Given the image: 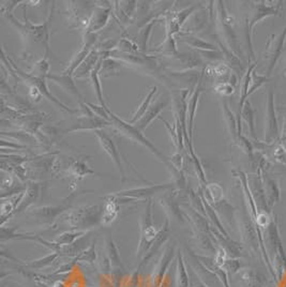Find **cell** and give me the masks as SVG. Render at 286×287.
<instances>
[{
  "instance_id": "1",
  "label": "cell",
  "mask_w": 286,
  "mask_h": 287,
  "mask_svg": "<svg viewBox=\"0 0 286 287\" xmlns=\"http://www.w3.org/2000/svg\"><path fill=\"white\" fill-rule=\"evenodd\" d=\"M55 9V3H53L50 14L48 18L45 19L42 24H32L30 20L27 19L26 15L24 14V21L18 20L13 13L4 14L3 16L12 25L20 34V37L26 42V44L32 42L36 44H40L45 53H51V33H50V23L53 17V12Z\"/></svg>"
},
{
  "instance_id": "2",
  "label": "cell",
  "mask_w": 286,
  "mask_h": 287,
  "mask_svg": "<svg viewBox=\"0 0 286 287\" xmlns=\"http://www.w3.org/2000/svg\"><path fill=\"white\" fill-rule=\"evenodd\" d=\"M101 208L99 206L87 205L68 210L59 215L54 224L53 228H56L60 224H65L71 229L78 231H88V228L97 225L101 222Z\"/></svg>"
},
{
  "instance_id": "3",
  "label": "cell",
  "mask_w": 286,
  "mask_h": 287,
  "mask_svg": "<svg viewBox=\"0 0 286 287\" xmlns=\"http://www.w3.org/2000/svg\"><path fill=\"white\" fill-rule=\"evenodd\" d=\"M107 113L109 115V120L112 122L111 127L115 129L116 132H118L120 135L125 137V139H128L129 141L135 144H139L145 147L146 149H148V150L153 153L158 159L161 160L162 162L168 167V169H171L174 167L169 162V158L166 157L155 144H152L149 140H148L143 134V132L137 129L134 124H131L128 121L120 119L117 115L112 113L109 109H107Z\"/></svg>"
},
{
  "instance_id": "4",
  "label": "cell",
  "mask_w": 286,
  "mask_h": 287,
  "mask_svg": "<svg viewBox=\"0 0 286 287\" xmlns=\"http://www.w3.org/2000/svg\"><path fill=\"white\" fill-rule=\"evenodd\" d=\"M214 13H215V24H216V38L223 44L233 51L238 57L243 56V51L240 48L239 40L235 31V19L227 12L224 2H214Z\"/></svg>"
},
{
  "instance_id": "5",
  "label": "cell",
  "mask_w": 286,
  "mask_h": 287,
  "mask_svg": "<svg viewBox=\"0 0 286 287\" xmlns=\"http://www.w3.org/2000/svg\"><path fill=\"white\" fill-rule=\"evenodd\" d=\"M67 4L68 21H70L71 28H75L84 34L97 7V2H69Z\"/></svg>"
},
{
  "instance_id": "6",
  "label": "cell",
  "mask_w": 286,
  "mask_h": 287,
  "mask_svg": "<svg viewBox=\"0 0 286 287\" xmlns=\"http://www.w3.org/2000/svg\"><path fill=\"white\" fill-rule=\"evenodd\" d=\"M159 231L156 228L152 221V200H147L145 212L141 220V239L139 249H137V256L142 257L147 254L153 241L158 236Z\"/></svg>"
},
{
  "instance_id": "7",
  "label": "cell",
  "mask_w": 286,
  "mask_h": 287,
  "mask_svg": "<svg viewBox=\"0 0 286 287\" xmlns=\"http://www.w3.org/2000/svg\"><path fill=\"white\" fill-rule=\"evenodd\" d=\"M282 2H259L253 6V12L251 15V18L246 19V26L248 27L251 36L253 37V29L258 23L262 21L265 18L270 16H280L281 9H282Z\"/></svg>"
},
{
  "instance_id": "8",
  "label": "cell",
  "mask_w": 286,
  "mask_h": 287,
  "mask_svg": "<svg viewBox=\"0 0 286 287\" xmlns=\"http://www.w3.org/2000/svg\"><path fill=\"white\" fill-rule=\"evenodd\" d=\"M214 15V2H210L209 6H202L199 10L194 12L189 19L186 21L185 26L182 27V34H194L202 31L208 21L212 19Z\"/></svg>"
},
{
  "instance_id": "9",
  "label": "cell",
  "mask_w": 286,
  "mask_h": 287,
  "mask_svg": "<svg viewBox=\"0 0 286 287\" xmlns=\"http://www.w3.org/2000/svg\"><path fill=\"white\" fill-rule=\"evenodd\" d=\"M279 139H280V133H279L277 113H276V105H274V94L272 89H269L267 94V103H266L264 143L271 145L276 141H279Z\"/></svg>"
},
{
  "instance_id": "10",
  "label": "cell",
  "mask_w": 286,
  "mask_h": 287,
  "mask_svg": "<svg viewBox=\"0 0 286 287\" xmlns=\"http://www.w3.org/2000/svg\"><path fill=\"white\" fill-rule=\"evenodd\" d=\"M285 41H286V25L278 37L274 36V34H271L268 39L267 47H266V58L268 59V67L265 74L268 77H270V75L272 74L274 68H276L277 62L280 58V56L285 49Z\"/></svg>"
},
{
  "instance_id": "11",
  "label": "cell",
  "mask_w": 286,
  "mask_h": 287,
  "mask_svg": "<svg viewBox=\"0 0 286 287\" xmlns=\"http://www.w3.org/2000/svg\"><path fill=\"white\" fill-rule=\"evenodd\" d=\"M111 4L108 2H97V7L85 33H97L108 24L111 16H113V6Z\"/></svg>"
},
{
  "instance_id": "12",
  "label": "cell",
  "mask_w": 286,
  "mask_h": 287,
  "mask_svg": "<svg viewBox=\"0 0 286 287\" xmlns=\"http://www.w3.org/2000/svg\"><path fill=\"white\" fill-rule=\"evenodd\" d=\"M95 135L99 140L100 146L103 149V151H104L111 158L114 164H115L116 167L119 169L120 174H121V181L123 182L125 179V174H124V169L122 166V156H121L120 151L118 150L116 144L114 143L112 137L105 131L97 130V131H95Z\"/></svg>"
},
{
  "instance_id": "13",
  "label": "cell",
  "mask_w": 286,
  "mask_h": 287,
  "mask_svg": "<svg viewBox=\"0 0 286 287\" xmlns=\"http://www.w3.org/2000/svg\"><path fill=\"white\" fill-rule=\"evenodd\" d=\"M175 185H170V183H166V185H157L151 187H145V188H139V189H131V190H125L122 192L114 193L113 195L119 197V198H129V200H149L151 196L159 193L166 192L167 190L173 189Z\"/></svg>"
},
{
  "instance_id": "14",
  "label": "cell",
  "mask_w": 286,
  "mask_h": 287,
  "mask_svg": "<svg viewBox=\"0 0 286 287\" xmlns=\"http://www.w3.org/2000/svg\"><path fill=\"white\" fill-rule=\"evenodd\" d=\"M112 125L111 121H107L105 119H103L97 115L94 116H85L82 115L81 117H78L76 122L73 123L70 128H68L67 130L63 131L64 134L67 133H72V132H77V131H97V130H103L105 127Z\"/></svg>"
},
{
  "instance_id": "15",
  "label": "cell",
  "mask_w": 286,
  "mask_h": 287,
  "mask_svg": "<svg viewBox=\"0 0 286 287\" xmlns=\"http://www.w3.org/2000/svg\"><path fill=\"white\" fill-rule=\"evenodd\" d=\"M170 100L171 99H169L168 97H165V96H163L162 98L156 99V101L151 103L150 107L148 108V111L146 112L144 116L136 123H134L135 127L139 129L141 132H144L148 127H149L150 123L156 118H160V114H161V112L165 107L168 106Z\"/></svg>"
},
{
  "instance_id": "16",
  "label": "cell",
  "mask_w": 286,
  "mask_h": 287,
  "mask_svg": "<svg viewBox=\"0 0 286 287\" xmlns=\"http://www.w3.org/2000/svg\"><path fill=\"white\" fill-rule=\"evenodd\" d=\"M119 210H120L119 198L113 194L107 195V196H105V203L102 209L100 224L104 226L111 225L117 219Z\"/></svg>"
},
{
  "instance_id": "17",
  "label": "cell",
  "mask_w": 286,
  "mask_h": 287,
  "mask_svg": "<svg viewBox=\"0 0 286 287\" xmlns=\"http://www.w3.org/2000/svg\"><path fill=\"white\" fill-rule=\"evenodd\" d=\"M104 59L103 57V54L97 50L96 48L91 51V53L88 55L87 58L84 60V62L81 64L77 70L74 73V78L79 79V78H85L87 76L90 77L91 72L95 70V68L97 67V64L102 60Z\"/></svg>"
},
{
  "instance_id": "18",
  "label": "cell",
  "mask_w": 286,
  "mask_h": 287,
  "mask_svg": "<svg viewBox=\"0 0 286 287\" xmlns=\"http://www.w3.org/2000/svg\"><path fill=\"white\" fill-rule=\"evenodd\" d=\"M48 79L52 80L53 83H55L56 85H58L62 90H64L65 93L68 94H71L76 96L77 98H79V100L83 101L84 97L83 95L79 93V90L77 88V86L75 85L74 82V77L73 76H69V75H64L62 73L60 74H54L51 73L48 76Z\"/></svg>"
},
{
  "instance_id": "19",
  "label": "cell",
  "mask_w": 286,
  "mask_h": 287,
  "mask_svg": "<svg viewBox=\"0 0 286 287\" xmlns=\"http://www.w3.org/2000/svg\"><path fill=\"white\" fill-rule=\"evenodd\" d=\"M215 41H216V43H218V47H219L220 51L223 54L225 63L228 67H230L237 75H241V77H243L244 76L243 75L244 65H243L241 60H240V57H238L233 51H231L230 49H228L226 45L223 44L216 37H215Z\"/></svg>"
},
{
  "instance_id": "20",
  "label": "cell",
  "mask_w": 286,
  "mask_h": 287,
  "mask_svg": "<svg viewBox=\"0 0 286 287\" xmlns=\"http://www.w3.org/2000/svg\"><path fill=\"white\" fill-rule=\"evenodd\" d=\"M40 194H41V187L39 183L29 182V185L27 186L26 191L24 193V197H23L20 204L18 205L15 214L28 209L30 206H32L34 203H37V201L40 197Z\"/></svg>"
},
{
  "instance_id": "21",
  "label": "cell",
  "mask_w": 286,
  "mask_h": 287,
  "mask_svg": "<svg viewBox=\"0 0 286 287\" xmlns=\"http://www.w3.org/2000/svg\"><path fill=\"white\" fill-rule=\"evenodd\" d=\"M64 175L71 176L74 178V181L83 179L86 176L95 175V171L90 168L87 163V160L85 159H78L73 161V162L69 166V168L64 171Z\"/></svg>"
},
{
  "instance_id": "22",
  "label": "cell",
  "mask_w": 286,
  "mask_h": 287,
  "mask_svg": "<svg viewBox=\"0 0 286 287\" xmlns=\"http://www.w3.org/2000/svg\"><path fill=\"white\" fill-rule=\"evenodd\" d=\"M70 205H61V206H45V207H40L31 211L33 215H36L37 217L41 220L45 221H54L57 220L56 217L58 215H61L65 210L69 208Z\"/></svg>"
},
{
  "instance_id": "23",
  "label": "cell",
  "mask_w": 286,
  "mask_h": 287,
  "mask_svg": "<svg viewBox=\"0 0 286 287\" xmlns=\"http://www.w3.org/2000/svg\"><path fill=\"white\" fill-rule=\"evenodd\" d=\"M222 112H223V119L226 124V130L230 134V137L232 141L237 144L238 137H239V132H238V122L237 118L234 116L233 112L228 107L226 102H222Z\"/></svg>"
},
{
  "instance_id": "24",
  "label": "cell",
  "mask_w": 286,
  "mask_h": 287,
  "mask_svg": "<svg viewBox=\"0 0 286 287\" xmlns=\"http://www.w3.org/2000/svg\"><path fill=\"white\" fill-rule=\"evenodd\" d=\"M177 39L182 42L188 44L190 48L194 49L195 51H216L218 48L215 45L205 41L199 37L193 36V34H182L180 33Z\"/></svg>"
},
{
  "instance_id": "25",
  "label": "cell",
  "mask_w": 286,
  "mask_h": 287,
  "mask_svg": "<svg viewBox=\"0 0 286 287\" xmlns=\"http://www.w3.org/2000/svg\"><path fill=\"white\" fill-rule=\"evenodd\" d=\"M161 20H162L161 18L153 19V20L148 23V24H146L145 26H143L142 28H140L139 33H137V36L135 38L136 39L135 42L137 43V45H139L141 53L146 54V52L148 51V42H149L150 36L152 33V29L158 24V23L161 21Z\"/></svg>"
},
{
  "instance_id": "26",
  "label": "cell",
  "mask_w": 286,
  "mask_h": 287,
  "mask_svg": "<svg viewBox=\"0 0 286 287\" xmlns=\"http://www.w3.org/2000/svg\"><path fill=\"white\" fill-rule=\"evenodd\" d=\"M169 232H170L169 222H168V219H166L165 222L163 223L161 229H160V231H159L158 236H157L156 240L153 241L152 246L150 247L149 251H148L147 254L145 255V258H144L143 262H146V261L149 260L157 253V252L160 250V248L163 246V244H165V241L167 240V238L169 236Z\"/></svg>"
},
{
  "instance_id": "27",
  "label": "cell",
  "mask_w": 286,
  "mask_h": 287,
  "mask_svg": "<svg viewBox=\"0 0 286 287\" xmlns=\"http://www.w3.org/2000/svg\"><path fill=\"white\" fill-rule=\"evenodd\" d=\"M157 93H158V87L153 86V87L150 88L149 93H148V94L145 96V98H144V100L142 101L140 106L137 107V109L135 111V113L132 115L131 119L129 120V123L134 124V123H136L137 121H139V120L144 116V115L146 114V112L148 111V108L150 107L151 103H152V100H153V97H155V95H156Z\"/></svg>"
},
{
  "instance_id": "28",
  "label": "cell",
  "mask_w": 286,
  "mask_h": 287,
  "mask_svg": "<svg viewBox=\"0 0 286 287\" xmlns=\"http://www.w3.org/2000/svg\"><path fill=\"white\" fill-rule=\"evenodd\" d=\"M123 63L112 57L102 60V65L100 69V76L101 77H111V76H117L120 72V69L123 68Z\"/></svg>"
},
{
  "instance_id": "29",
  "label": "cell",
  "mask_w": 286,
  "mask_h": 287,
  "mask_svg": "<svg viewBox=\"0 0 286 287\" xmlns=\"http://www.w3.org/2000/svg\"><path fill=\"white\" fill-rule=\"evenodd\" d=\"M241 118L245 120V122L248 124V128L252 137V142H258L256 132H255V117H254V108L251 104L250 101H246L243 112H241Z\"/></svg>"
},
{
  "instance_id": "30",
  "label": "cell",
  "mask_w": 286,
  "mask_h": 287,
  "mask_svg": "<svg viewBox=\"0 0 286 287\" xmlns=\"http://www.w3.org/2000/svg\"><path fill=\"white\" fill-rule=\"evenodd\" d=\"M50 55L51 53H45V55H43L42 58H40L36 63L33 64V68L31 69V71L29 72L30 75L38 77V78H44L48 79V76L51 74L50 72Z\"/></svg>"
},
{
  "instance_id": "31",
  "label": "cell",
  "mask_w": 286,
  "mask_h": 287,
  "mask_svg": "<svg viewBox=\"0 0 286 287\" xmlns=\"http://www.w3.org/2000/svg\"><path fill=\"white\" fill-rule=\"evenodd\" d=\"M88 233H90V232L89 231H78V229H71V231L64 232L61 235H59L54 240V242L58 246H70V245L76 242L78 239H81L82 237L86 236Z\"/></svg>"
},
{
  "instance_id": "32",
  "label": "cell",
  "mask_w": 286,
  "mask_h": 287,
  "mask_svg": "<svg viewBox=\"0 0 286 287\" xmlns=\"http://www.w3.org/2000/svg\"><path fill=\"white\" fill-rule=\"evenodd\" d=\"M102 60L97 64V67L95 68V70L91 72L90 80H91V85H93V87H94V90H95V93H96V96H97V99H98V101L100 103V105L107 108L108 106H107L106 102L104 100V97H103L102 85H101V82H100V69H101V65H102Z\"/></svg>"
},
{
  "instance_id": "33",
  "label": "cell",
  "mask_w": 286,
  "mask_h": 287,
  "mask_svg": "<svg viewBox=\"0 0 286 287\" xmlns=\"http://www.w3.org/2000/svg\"><path fill=\"white\" fill-rule=\"evenodd\" d=\"M120 53L124 54H140L141 50L139 48V45L135 42V40L130 39V38H121L119 39L118 47L116 49Z\"/></svg>"
},
{
  "instance_id": "34",
  "label": "cell",
  "mask_w": 286,
  "mask_h": 287,
  "mask_svg": "<svg viewBox=\"0 0 286 287\" xmlns=\"http://www.w3.org/2000/svg\"><path fill=\"white\" fill-rule=\"evenodd\" d=\"M205 192L207 193V197L211 203L218 204L223 200V189L218 183H209L206 186Z\"/></svg>"
},
{
  "instance_id": "35",
  "label": "cell",
  "mask_w": 286,
  "mask_h": 287,
  "mask_svg": "<svg viewBox=\"0 0 286 287\" xmlns=\"http://www.w3.org/2000/svg\"><path fill=\"white\" fill-rule=\"evenodd\" d=\"M269 79H270V77H268L267 75H258V74H256V71L254 70L252 73V78H251V86L249 89L248 97L253 95L257 89H259L261 86H264Z\"/></svg>"
},
{
  "instance_id": "36",
  "label": "cell",
  "mask_w": 286,
  "mask_h": 287,
  "mask_svg": "<svg viewBox=\"0 0 286 287\" xmlns=\"http://www.w3.org/2000/svg\"><path fill=\"white\" fill-rule=\"evenodd\" d=\"M160 202H161V204L164 206V208L166 209V211L169 212L171 216L176 217V219H178L179 221L184 220V219H182L181 211H180L179 207L174 203L173 200H170V198H168V197H165V198H161V200H160Z\"/></svg>"
},
{
  "instance_id": "37",
  "label": "cell",
  "mask_w": 286,
  "mask_h": 287,
  "mask_svg": "<svg viewBox=\"0 0 286 287\" xmlns=\"http://www.w3.org/2000/svg\"><path fill=\"white\" fill-rule=\"evenodd\" d=\"M76 260H82L87 262H94L96 260V251H95V244L91 245L89 248L84 250L79 253L78 256L75 258Z\"/></svg>"
},
{
  "instance_id": "38",
  "label": "cell",
  "mask_w": 286,
  "mask_h": 287,
  "mask_svg": "<svg viewBox=\"0 0 286 287\" xmlns=\"http://www.w3.org/2000/svg\"><path fill=\"white\" fill-rule=\"evenodd\" d=\"M214 90L221 96L230 97L235 93V87L227 82H221L214 86Z\"/></svg>"
},
{
  "instance_id": "39",
  "label": "cell",
  "mask_w": 286,
  "mask_h": 287,
  "mask_svg": "<svg viewBox=\"0 0 286 287\" xmlns=\"http://www.w3.org/2000/svg\"><path fill=\"white\" fill-rule=\"evenodd\" d=\"M58 255H59L58 253H52V254H50V255H48V256H45V257H43V258H40V259H38V260H33V262L28 263L27 266H29V267H31V268H42V267H44V266L50 265V263H51L53 260H55Z\"/></svg>"
},
{
  "instance_id": "40",
  "label": "cell",
  "mask_w": 286,
  "mask_h": 287,
  "mask_svg": "<svg viewBox=\"0 0 286 287\" xmlns=\"http://www.w3.org/2000/svg\"><path fill=\"white\" fill-rule=\"evenodd\" d=\"M86 104L89 106V108L93 111L94 113H95V115H97V116H99V117H101V118H103V119H105V120H107V121H111L109 120V115H108V113H107V109H108V107L107 108H105V107H103L102 105H98V104H94V103H90V102H86Z\"/></svg>"
},
{
  "instance_id": "41",
  "label": "cell",
  "mask_w": 286,
  "mask_h": 287,
  "mask_svg": "<svg viewBox=\"0 0 286 287\" xmlns=\"http://www.w3.org/2000/svg\"><path fill=\"white\" fill-rule=\"evenodd\" d=\"M29 97L34 103H39L43 98L40 90L36 86H29Z\"/></svg>"
},
{
  "instance_id": "42",
  "label": "cell",
  "mask_w": 286,
  "mask_h": 287,
  "mask_svg": "<svg viewBox=\"0 0 286 287\" xmlns=\"http://www.w3.org/2000/svg\"><path fill=\"white\" fill-rule=\"evenodd\" d=\"M225 259H226V252L223 248L219 249L218 252H216V255H215V265L218 266V267H222L224 266V263H225Z\"/></svg>"
},
{
  "instance_id": "43",
  "label": "cell",
  "mask_w": 286,
  "mask_h": 287,
  "mask_svg": "<svg viewBox=\"0 0 286 287\" xmlns=\"http://www.w3.org/2000/svg\"><path fill=\"white\" fill-rule=\"evenodd\" d=\"M255 219H256V223L258 226L260 227H266L269 223V219H268V215L266 213H257L256 216H255Z\"/></svg>"
},
{
  "instance_id": "44",
  "label": "cell",
  "mask_w": 286,
  "mask_h": 287,
  "mask_svg": "<svg viewBox=\"0 0 286 287\" xmlns=\"http://www.w3.org/2000/svg\"><path fill=\"white\" fill-rule=\"evenodd\" d=\"M53 287H65V285L63 284V282H60V281H57L54 283Z\"/></svg>"
},
{
  "instance_id": "45",
  "label": "cell",
  "mask_w": 286,
  "mask_h": 287,
  "mask_svg": "<svg viewBox=\"0 0 286 287\" xmlns=\"http://www.w3.org/2000/svg\"><path fill=\"white\" fill-rule=\"evenodd\" d=\"M284 75L286 76V69H285V71H284Z\"/></svg>"
}]
</instances>
